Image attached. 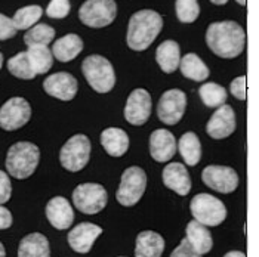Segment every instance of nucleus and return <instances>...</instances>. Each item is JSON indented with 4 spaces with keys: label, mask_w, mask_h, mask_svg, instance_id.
Instances as JSON below:
<instances>
[{
    "label": "nucleus",
    "mask_w": 259,
    "mask_h": 257,
    "mask_svg": "<svg viewBox=\"0 0 259 257\" xmlns=\"http://www.w3.org/2000/svg\"><path fill=\"white\" fill-rule=\"evenodd\" d=\"M28 58L31 61V65L36 71V74L48 73L54 65V54L49 50L48 46L37 44V46H28Z\"/></svg>",
    "instance_id": "28"
},
{
    "label": "nucleus",
    "mask_w": 259,
    "mask_h": 257,
    "mask_svg": "<svg viewBox=\"0 0 259 257\" xmlns=\"http://www.w3.org/2000/svg\"><path fill=\"white\" fill-rule=\"evenodd\" d=\"M41 15H43V9L37 5H31L18 9L12 21L17 30H30L31 27L36 25V22L41 18Z\"/></svg>",
    "instance_id": "31"
},
{
    "label": "nucleus",
    "mask_w": 259,
    "mask_h": 257,
    "mask_svg": "<svg viewBox=\"0 0 259 257\" xmlns=\"http://www.w3.org/2000/svg\"><path fill=\"white\" fill-rule=\"evenodd\" d=\"M190 210L194 220L204 226H218L227 219L225 204L210 194H197L191 199Z\"/></svg>",
    "instance_id": "6"
},
{
    "label": "nucleus",
    "mask_w": 259,
    "mask_h": 257,
    "mask_svg": "<svg viewBox=\"0 0 259 257\" xmlns=\"http://www.w3.org/2000/svg\"><path fill=\"white\" fill-rule=\"evenodd\" d=\"M117 5L114 0H86L79 9L80 21L91 28H102L116 20Z\"/></svg>",
    "instance_id": "8"
},
{
    "label": "nucleus",
    "mask_w": 259,
    "mask_h": 257,
    "mask_svg": "<svg viewBox=\"0 0 259 257\" xmlns=\"http://www.w3.org/2000/svg\"><path fill=\"white\" fill-rule=\"evenodd\" d=\"M18 257H51L48 238L39 232L25 235L18 245Z\"/></svg>",
    "instance_id": "25"
},
{
    "label": "nucleus",
    "mask_w": 259,
    "mask_h": 257,
    "mask_svg": "<svg viewBox=\"0 0 259 257\" xmlns=\"http://www.w3.org/2000/svg\"><path fill=\"white\" fill-rule=\"evenodd\" d=\"M236 130V114L230 105L217 108L206 124V132L212 139H225Z\"/></svg>",
    "instance_id": "15"
},
{
    "label": "nucleus",
    "mask_w": 259,
    "mask_h": 257,
    "mask_svg": "<svg viewBox=\"0 0 259 257\" xmlns=\"http://www.w3.org/2000/svg\"><path fill=\"white\" fill-rule=\"evenodd\" d=\"M145 188H147L145 172L138 166L127 167L120 179L119 189L116 192V199L123 207H132L142 198Z\"/></svg>",
    "instance_id": "5"
},
{
    "label": "nucleus",
    "mask_w": 259,
    "mask_h": 257,
    "mask_svg": "<svg viewBox=\"0 0 259 257\" xmlns=\"http://www.w3.org/2000/svg\"><path fill=\"white\" fill-rule=\"evenodd\" d=\"M8 70L12 76L22 80H33L37 76L27 52H20L8 61Z\"/></svg>",
    "instance_id": "30"
},
{
    "label": "nucleus",
    "mask_w": 259,
    "mask_h": 257,
    "mask_svg": "<svg viewBox=\"0 0 259 257\" xmlns=\"http://www.w3.org/2000/svg\"><path fill=\"white\" fill-rule=\"evenodd\" d=\"M163 183L166 188L172 189L181 197H185L191 191V178L188 175V170L181 163H170L163 169L161 173Z\"/></svg>",
    "instance_id": "19"
},
{
    "label": "nucleus",
    "mask_w": 259,
    "mask_h": 257,
    "mask_svg": "<svg viewBox=\"0 0 259 257\" xmlns=\"http://www.w3.org/2000/svg\"><path fill=\"white\" fill-rule=\"evenodd\" d=\"M210 2H212L213 5H218V6H222V5H225V3H227L228 0H210Z\"/></svg>",
    "instance_id": "41"
},
{
    "label": "nucleus",
    "mask_w": 259,
    "mask_h": 257,
    "mask_svg": "<svg viewBox=\"0 0 259 257\" xmlns=\"http://www.w3.org/2000/svg\"><path fill=\"white\" fill-rule=\"evenodd\" d=\"M170 257H201V254H199V253L191 247V244L188 242L187 238H184L180 242V245L172 251Z\"/></svg>",
    "instance_id": "38"
},
{
    "label": "nucleus",
    "mask_w": 259,
    "mask_h": 257,
    "mask_svg": "<svg viewBox=\"0 0 259 257\" xmlns=\"http://www.w3.org/2000/svg\"><path fill=\"white\" fill-rule=\"evenodd\" d=\"M180 44L174 40H166L156 50V61L163 73L170 74L180 68L181 64Z\"/></svg>",
    "instance_id": "23"
},
{
    "label": "nucleus",
    "mask_w": 259,
    "mask_h": 257,
    "mask_svg": "<svg viewBox=\"0 0 259 257\" xmlns=\"http://www.w3.org/2000/svg\"><path fill=\"white\" fill-rule=\"evenodd\" d=\"M46 218L55 229H68L74 222V212L68 199L64 197H54L46 204Z\"/></svg>",
    "instance_id": "18"
},
{
    "label": "nucleus",
    "mask_w": 259,
    "mask_h": 257,
    "mask_svg": "<svg viewBox=\"0 0 259 257\" xmlns=\"http://www.w3.org/2000/svg\"><path fill=\"white\" fill-rule=\"evenodd\" d=\"M74 207L84 215H97L108 202V194L100 183H81L73 191Z\"/></svg>",
    "instance_id": "9"
},
{
    "label": "nucleus",
    "mask_w": 259,
    "mask_h": 257,
    "mask_svg": "<svg viewBox=\"0 0 259 257\" xmlns=\"http://www.w3.org/2000/svg\"><path fill=\"white\" fill-rule=\"evenodd\" d=\"M91 159V140L86 135H74L68 139L60 151L61 166L68 172H80Z\"/></svg>",
    "instance_id": "7"
},
{
    "label": "nucleus",
    "mask_w": 259,
    "mask_h": 257,
    "mask_svg": "<svg viewBox=\"0 0 259 257\" xmlns=\"http://www.w3.org/2000/svg\"><path fill=\"white\" fill-rule=\"evenodd\" d=\"M151 96L145 89H135L126 100L124 119L132 126L145 124L151 116Z\"/></svg>",
    "instance_id": "13"
},
{
    "label": "nucleus",
    "mask_w": 259,
    "mask_h": 257,
    "mask_svg": "<svg viewBox=\"0 0 259 257\" xmlns=\"http://www.w3.org/2000/svg\"><path fill=\"white\" fill-rule=\"evenodd\" d=\"M164 251V239L154 231H142L137 237L135 257H160Z\"/></svg>",
    "instance_id": "22"
},
{
    "label": "nucleus",
    "mask_w": 259,
    "mask_h": 257,
    "mask_svg": "<svg viewBox=\"0 0 259 257\" xmlns=\"http://www.w3.org/2000/svg\"><path fill=\"white\" fill-rule=\"evenodd\" d=\"M224 257H246V254L241 251H228Z\"/></svg>",
    "instance_id": "40"
},
{
    "label": "nucleus",
    "mask_w": 259,
    "mask_h": 257,
    "mask_svg": "<svg viewBox=\"0 0 259 257\" xmlns=\"http://www.w3.org/2000/svg\"><path fill=\"white\" fill-rule=\"evenodd\" d=\"M102 234V228L98 225L89 223V222H83L79 223L77 226H74L70 232H68V244L70 247L80 254H86L92 250L94 242L97 241V238Z\"/></svg>",
    "instance_id": "16"
},
{
    "label": "nucleus",
    "mask_w": 259,
    "mask_h": 257,
    "mask_svg": "<svg viewBox=\"0 0 259 257\" xmlns=\"http://www.w3.org/2000/svg\"><path fill=\"white\" fill-rule=\"evenodd\" d=\"M12 222H14V219H12L11 212H9L6 207H3V205L0 204V229H8V228H11V226H12Z\"/></svg>",
    "instance_id": "39"
},
{
    "label": "nucleus",
    "mask_w": 259,
    "mask_h": 257,
    "mask_svg": "<svg viewBox=\"0 0 259 257\" xmlns=\"http://www.w3.org/2000/svg\"><path fill=\"white\" fill-rule=\"evenodd\" d=\"M177 139L175 136L166 130V129H157L150 136V154L153 160L159 163H167L177 154Z\"/></svg>",
    "instance_id": "17"
},
{
    "label": "nucleus",
    "mask_w": 259,
    "mask_h": 257,
    "mask_svg": "<svg viewBox=\"0 0 259 257\" xmlns=\"http://www.w3.org/2000/svg\"><path fill=\"white\" fill-rule=\"evenodd\" d=\"M101 145L111 157H121L129 149V136L119 127H108L101 133Z\"/></svg>",
    "instance_id": "20"
},
{
    "label": "nucleus",
    "mask_w": 259,
    "mask_h": 257,
    "mask_svg": "<svg viewBox=\"0 0 259 257\" xmlns=\"http://www.w3.org/2000/svg\"><path fill=\"white\" fill-rule=\"evenodd\" d=\"M2 65H3V55H2V52H0V70H2Z\"/></svg>",
    "instance_id": "44"
},
{
    "label": "nucleus",
    "mask_w": 259,
    "mask_h": 257,
    "mask_svg": "<svg viewBox=\"0 0 259 257\" xmlns=\"http://www.w3.org/2000/svg\"><path fill=\"white\" fill-rule=\"evenodd\" d=\"M175 11H177V18L180 20V22L191 24L199 18V2L197 0H177Z\"/></svg>",
    "instance_id": "33"
},
{
    "label": "nucleus",
    "mask_w": 259,
    "mask_h": 257,
    "mask_svg": "<svg viewBox=\"0 0 259 257\" xmlns=\"http://www.w3.org/2000/svg\"><path fill=\"white\" fill-rule=\"evenodd\" d=\"M55 39V30L48 24H36L24 34V43L27 46H48Z\"/></svg>",
    "instance_id": "32"
},
{
    "label": "nucleus",
    "mask_w": 259,
    "mask_h": 257,
    "mask_svg": "<svg viewBox=\"0 0 259 257\" xmlns=\"http://www.w3.org/2000/svg\"><path fill=\"white\" fill-rule=\"evenodd\" d=\"M0 257H6V251H5V247L2 242H0Z\"/></svg>",
    "instance_id": "42"
},
{
    "label": "nucleus",
    "mask_w": 259,
    "mask_h": 257,
    "mask_svg": "<svg viewBox=\"0 0 259 257\" xmlns=\"http://www.w3.org/2000/svg\"><path fill=\"white\" fill-rule=\"evenodd\" d=\"M43 89L49 96L61 100H71L79 90V83L70 73H55L45 79Z\"/></svg>",
    "instance_id": "14"
},
{
    "label": "nucleus",
    "mask_w": 259,
    "mask_h": 257,
    "mask_svg": "<svg viewBox=\"0 0 259 257\" xmlns=\"http://www.w3.org/2000/svg\"><path fill=\"white\" fill-rule=\"evenodd\" d=\"M180 70L185 79H190L193 81H204L210 74L207 65L200 60V57L196 54H187L181 60Z\"/></svg>",
    "instance_id": "27"
},
{
    "label": "nucleus",
    "mask_w": 259,
    "mask_h": 257,
    "mask_svg": "<svg viewBox=\"0 0 259 257\" xmlns=\"http://www.w3.org/2000/svg\"><path fill=\"white\" fill-rule=\"evenodd\" d=\"M83 50V40L77 34H65L64 37L58 39L52 46L54 58L61 62H70L79 57Z\"/></svg>",
    "instance_id": "24"
},
{
    "label": "nucleus",
    "mask_w": 259,
    "mask_h": 257,
    "mask_svg": "<svg viewBox=\"0 0 259 257\" xmlns=\"http://www.w3.org/2000/svg\"><path fill=\"white\" fill-rule=\"evenodd\" d=\"M40 161V149L31 142H17L14 143L6 156V170L15 179L30 178Z\"/></svg>",
    "instance_id": "3"
},
{
    "label": "nucleus",
    "mask_w": 259,
    "mask_h": 257,
    "mask_svg": "<svg viewBox=\"0 0 259 257\" xmlns=\"http://www.w3.org/2000/svg\"><path fill=\"white\" fill-rule=\"evenodd\" d=\"M206 43L220 58L233 60L244 50L246 33L243 27L234 21L212 22L206 31Z\"/></svg>",
    "instance_id": "1"
},
{
    "label": "nucleus",
    "mask_w": 259,
    "mask_h": 257,
    "mask_svg": "<svg viewBox=\"0 0 259 257\" xmlns=\"http://www.w3.org/2000/svg\"><path fill=\"white\" fill-rule=\"evenodd\" d=\"M81 71L89 86L98 93H108L116 84L111 62L101 55H89L81 62Z\"/></svg>",
    "instance_id": "4"
},
{
    "label": "nucleus",
    "mask_w": 259,
    "mask_h": 257,
    "mask_svg": "<svg viewBox=\"0 0 259 257\" xmlns=\"http://www.w3.org/2000/svg\"><path fill=\"white\" fill-rule=\"evenodd\" d=\"M185 238L191 244V247L199 253V254H206L212 250L213 247V239L209 229L201 225L197 220H191L187 228H185Z\"/></svg>",
    "instance_id": "21"
},
{
    "label": "nucleus",
    "mask_w": 259,
    "mask_h": 257,
    "mask_svg": "<svg viewBox=\"0 0 259 257\" xmlns=\"http://www.w3.org/2000/svg\"><path fill=\"white\" fill-rule=\"evenodd\" d=\"M230 92L239 100H246V76H240L231 81Z\"/></svg>",
    "instance_id": "36"
},
{
    "label": "nucleus",
    "mask_w": 259,
    "mask_h": 257,
    "mask_svg": "<svg viewBox=\"0 0 259 257\" xmlns=\"http://www.w3.org/2000/svg\"><path fill=\"white\" fill-rule=\"evenodd\" d=\"M31 119V107L24 98H11L0 108V127L6 132L18 130Z\"/></svg>",
    "instance_id": "10"
},
{
    "label": "nucleus",
    "mask_w": 259,
    "mask_h": 257,
    "mask_svg": "<svg viewBox=\"0 0 259 257\" xmlns=\"http://www.w3.org/2000/svg\"><path fill=\"white\" fill-rule=\"evenodd\" d=\"M204 185L221 194H231L239 186V175L228 166H207L201 172Z\"/></svg>",
    "instance_id": "12"
},
{
    "label": "nucleus",
    "mask_w": 259,
    "mask_h": 257,
    "mask_svg": "<svg viewBox=\"0 0 259 257\" xmlns=\"http://www.w3.org/2000/svg\"><path fill=\"white\" fill-rule=\"evenodd\" d=\"M70 0H51L46 8V15L52 20H62L70 14Z\"/></svg>",
    "instance_id": "34"
},
{
    "label": "nucleus",
    "mask_w": 259,
    "mask_h": 257,
    "mask_svg": "<svg viewBox=\"0 0 259 257\" xmlns=\"http://www.w3.org/2000/svg\"><path fill=\"white\" fill-rule=\"evenodd\" d=\"M199 95L203 104L209 108H220L222 105H225L227 98H228L225 87H222L217 83H203L200 86Z\"/></svg>",
    "instance_id": "29"
},
{
    "label": "nucleus",
    "mask_w": 259,
    "mask_h": 257,
    "mask_svg": "<svg viewBox=\"0 0 259 257\" xmlns=\"http://www.w3.org/2000/svg\"><path fill=\"white\" fill-rule=\"evenodd\" d=\"M163 28V18L156 11L142 9L135 12L127 25V46L132 50H145L157 39Z\"/></svg>",
    "instance_id": "2"
},
{
    "label": "nucleus",
    "mask_w": 259,
    "mask_h": 257,
    "mask_svg": "<svg viewBox=\"0 0 259 257\" xmlns=\"http://www.w3.org/2000/svg\"><path fill=\"white\" fill-rule=\"evenodd\" d=\"M178 149L185 164L191 167L199 164L201 159V143H200L199 136L194 132H187L181 136Z\"/></svg>",
    "instance_id": "26"
},
{
    "label": "nucleus",
    "mask_w": 259,
    "mask_h": 257,
    "mask_svg": "<svg viewBox=\"0 0 259 257\" xmlns=\"http://www.w3.org/2000/svg\"><path fill=\"white\" fill-rule=\"evenodd\" d=\"M239 5H241V6H246V0H236Z\"/></svg>",
    "instance_id": "43"
},
{
    "label": "nucleus",
    "mask_w": 259,
    "mask_h": 257,
    "mask_svg": "<svg viewBox=\"0 0 259 257\" xmlns=\"http://www.w3.org/2000/svg\"><path fill=\"white\" fill-rule=\"evenodd\" d=\"M12 195V183L9 176L0 170V204H5L11 199Z\"/></svg>",
    "instance_id": "37"
},
{
    "label": "nucleus",
    "mask_w": 259,
    "mask_h": 257,
    "mask_svg": "<svg viewBox=\"0 0 259 257\" xmlns=\"http://www.w3.org/2000/svg\"><path fill=\"white\" fill-rule=\"evenodd\" d=\"M17 28L14 25V21L8 18L6 15L0 14V40H8L15 37Z\"/></svg>",
    "instance_id": "35"
},
{
    "label": "nucleus",
    "mask_w": 259,
    "mask_h": 257,
    "mask_svg": "<svg viewBox=\"0 0 259 257\" xmlns=\"http://www.w3.org/2000/svg\"><path fill=\"white\" fill-rule=\"evenodd\" d=\"M187 108V95L180 89L166 90L159 104H157V116L161 123L167 126H175L184 117Z\"/></svg>",
    "instance_id": "11"
}]
</instances>
